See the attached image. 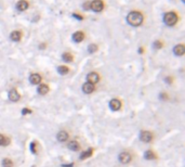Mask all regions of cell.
Masks as SVG:
<instances>
[{"label": "cell", "mask_w": 185, "mask_h": 167, "mask_svg": "<svg viewBox=\"0 0 185 167\" xmlns=\"http://www.w3.org/2000/svg\"><path fill=\"white\" fill-rule=\"evenodd\" d=\"M127 21H128V23L131 26H140L141 24L143 23V15L141 14L140 12L132 11L128 14Z\"/></svg>", "instance_id": "6da1fadb"}, {"label": "cell", "mask_w": 185, "mask_h": 167, "mask_svg": "<svg viewBox=\"0 0 185 167\" xmlns=\"http://www.w3.org/2000/svg\"><path fill=\"white\" fill-rule=\"evenodd\" d=\"M163 22L168 26H173L174 24L178 22V15L174 12H168L163 16Z\"/></svg>", "instance_id": "7a4b0ae2"}, {"label": "cell", "mask_w": 185, "mask_h": 167, "mask_svg": "<svg viewBox=\"0 0 185 167\" xmlns=\"http://www.w3.org/2000/svg\"><path fill=\"white\" fill-rule=\"evenodd\" d=\"M90 8L95 12H100L103 10V8H104V4H103V1L101 0H94L93 2H91L90 4Z\"/></svg>", "instance_id": "3957f363"}, {"label": "cell", "mask_w": 185, "mask_h": 167, "mask_svg": "<svg viewBox=\"0 0 185 167\" xmlns=\"http://www.w3.org/2000/svg\"><path fill=\"white\" fill-rule=\"evenodd\" d=\"M87 79H88V83L92 84V85H94V84H96L100 80V76H98V73H89L87 76Z\"/></svg>", "instance_id": "277c9868"}, {"label": "cell", "mask_w": 185, "mask_h": 167, "mask_svg": "<svg viewBox=\"0 0 185 167\" xmlns=\"http://www.w3.org/2000/svg\"><path fill=\"white\" fill-rule=\"evenodd\" d=\"M119 161H120L122 164L130 163V161H131V155H130V153H128V152H122V153H120V155H119Z\"/></svg>", "instance_id": "5b68a950"}, {"label": "cell", "mask_w": 185, "mask_h": 167, "mask_svg": "<svg viewBox=\"0 0 185 167\" xmlns=\"http://www.w3.org/2000/svg\"><path fill=\"white\" fill-rule=\"evenodd\" d=\"M140 138L141 140L144 141V142H151V139H153V135L149 131H142Z\"/></svg>", "instance_id": "8992f818"}, {"label": "cell", "mask_w": 185, "mask_h": 167, "mask_svg": "<svg viewBox=\"0 0 185 167\" xmlns=\"http://www.w3.org/2000/svg\"><path fill=\"white\" fill-rule=\"evenodd\" d=\"M9 99L13 101V102H16L20 100V95L19 92L15 90V89H12V90L9 91Z\"/></svg>", "instance_id": "52a82bcc"}, {"label": "cell", "mask_w": 185, "mask_h": 167, "mask_svg": "<svg viewBox=\"0 0 185 167\" xmlns=\"http://www.w3.org/2000/svg\"><path fill=\"white\" fill-rule=\"evenodd\" d=\"M110 109H112V110L118 111L119 109H120L121 103H120V101H119L118 99H113V100H110Z\"/></svg>", "instance_id": "ba28073f"}, {"label": "cell", "mask_w": 185, "mask_h": 167, "mask_svg": "<svg viewBox=\"0 0 185 167\" xmlns=\"http://www.w3.org/2000/svg\"><path fill=\"white\" fill-rule=\"evenodd\" d=\"M27 8H28V2L25 0H20L19 2L16 4V9L19 11H25Z\"/></svg>", "instance_id": "9c48e42d"}, {"label": "cell", "mask_w": 185, "mask_h": 167, "mask_svg": "<svg viewBox=\"0 0 185 167\" xmlns=\"http://www.w3.org/2000/svg\"><path fill=\"white\" fill-rule=\"evenodd\" d=\"M82 90L84 93H91V92L94 91V86L90 83H86V84H83Z\"/></svg>", "instance_id": "30bf717a"}, {"label": "cell", "mask_w": 185, "mask_h": 167, "mask_svg": "<svg viewBox=\"0 0 185 167\" xmlns=\"http://www.w3.org/2000/svg\"><path fill=\"white\" fill-rule=\"evenodd\" d=\"M29 80L31 84H34V85H38V84L41 81V76L39 75V74H31L29 77Z\"/></svg>", "instance_id": "8fae6325"}, {"label": "cell", "mask_w": 185, "mask_h": 167, "mask_svg": "<svg viewBox=\"0 0 185 167\" xmlns=\"http://www.w3.org/2000/svg\"><path fill=\"white\" fill-rule=\"evenodd\" d=\"M83 38H84V34H83L82 32H76L75 34L73 35V39H74V41L76 42L82 41Z\"/></svg>", "instance_id": "7c38bea8"}, {"label": "cell", "mask_w": 185, "mask_h": 167, "mask_svg": "<svg viewBox=\"0 0 185 167\" xmlns=\"http://www.w3.org/2000/svg\"><path fill=\"white\" fill-rule=\"evenodd\" d=\"M185 52V48L183 45H178L174 47V54L175 55H183Z\"/></svg>", "instance_id": "4fadbf2b"}, {"label": "cell", "mask_w": 185, "mask_h": 167, "mask_svg": "<svg viewBox=\"0 0 185 167\" xmlns=\"http://www.w3.org/2000/svg\"><path fill=\"white\" fill-rule=\"evenodd\" d=\"M11 39L13 41H20V39L22 37V33L19 32V30H14V32H12L11 33Z\"/></svg>", "instance_id": "5bb4252c"}, {"label": "cell", "mask_w": 185, "mask_h": 167, "mask_svg": "<svg viewBox=\"0 0 185 167\" xmlns=\"http://www.w3.org/2000/svg\"><path fill=\"white\" fill-rule=\"evenodd\" d=\"M68 139V133L66 131H60L57 133V140L61 142H65Z\"/></svg>", "instance_id": "9a60e30c"}, {"label": "cell", "mask_w": 185, "mask_h": 167, "mask_svg": "<svg viewBox=\"0 0 185 167\" xmlns=\"http://www.w3.org/2000/svg\"><path fill=\"white\" fill-rule=\"evenodd\" d=\"M68 148L73 150V151H78L79 150V143L77 142V141H72V142H69L68 143Z\"/></svg>", "instance_id": "2e32d148"}, {"label": "cell", "mask_w": 185, "mask_h": 167, "mask_svg": "<svg viewBox=\"0 0 185 167\" xmlns=\"http://www.w3.org/2000/svg\"><path fill=\"white\" fill-rule=\"evenodd\" d=\"M48 91H49V88H48V86H45V85H40L39 88H38V92L40 95H45V93H48Z\"/></svg>", "instance_id": "e0dca14e"}, {"label": "cell", "mask_w": 185, "mask_h": 167, "mask_svg": "<svg viewBox=\"0 0 185 167\" xmlns=\"http://www.w3.org/2000/svg\"><path fill=\"white\" fill-rule=\"evenodd\" d=\"M92 152H93V150H92V149H89V150H87V151H84L82 154L80 155V159H87V157H89V156L92 155Z\"/></svg>", "instance_id": "ac0fdd59"}, {"label": "cell", "mask_w": 185, "mask_h": 167, "mask_svg": "<svg viewBox=\"0 0 185 167\" xmlns=\"http://www.w3.org/2000/svg\"><path fill=\"white\" fill-rule=\"evenodd\" d=\"M145 159H156V155L154 154V152L148 150V151L145 152Z\"/></svg>", "instance_id": "d6986e66"}, {"label": "cell", "mask_w": 185, "mask_h": 167, "mask_svg": "<svg viewBox=\"0 0 185 167\" xmlns=\"http://www.w3.org/2000/svg\"><path fill=\"white\" fill-rule=\"evenodd\" d=\"M57 71H59V73H60L61 75H65V74H67L69 69H68L67 66H64V65H62V66H59Z\"/></svg>", "instance_id": "ffe728a7"}, {"label": "cell", "mask_w": 185, "mask_h": 167, "mask_svg": "<svg viewBox=\"0 0 185 167\" xmlns=\"http://www.w3.org/2000/svg\"><path fill=\"white\" fill-rule=\"evenodd\" d=\"M63 60H64L65 62H72V61L74 60V57H73L71 53L66 52L63 54Z\"/></svg>", "instance_id": "44dd1931"}, {"label": "cell", "mask_w": 185, "mask_h": 167, "mask_svg": "<svg viewBox=\"0 0 185 167\" xmlns=\"http://www.w3.org/2000/svg\"><path fill=\"white\" fill-rule=\"evenodd\" d=\"M2 166L3 167H13V163L10 159H4L2 161Z\"/></svg>", "instance_id": "7402d4cb"}, {"label": "cell", "mask_w": 185, "mask_h": 167, "mask_svg": "<svg viewBox=\"0 0 185 167\" xmlns=\"http://www.w3.org/2000/svg\"><path fill=\"white\" fill-rule=\"evenodd\" d=\"M88 50H89V52H90V53L95 52V51H98V46L94 45V44H92V45L89 46V48H88Z\"/></svg>", "instance_id": "603a6c76"}, {"label": "cell", "mask_w": 185, "mask_h": 167, "mask_svg": "<svg viewBox=\"0 0 185 167\" xmlns=\"http://www.w3.org/2000/svg\"><path fill=\"white\" fill-rule=\"evenodd\" d=\"M9 140H8L7 138H4L2 135H0V145H7Z\"/></svg>", "instance_id": "cb8c5ba5"}, {"label": "cell", "mask_w": 185, "mask_h": 167, "mask_svg": "<svg viewBox=\"0 0 185 167\" xmlns=\"http://www.w3.org/2000/svg\"><path fill=\"white\" fill-rule=\"evenodd\" d=\"M163 47V42L159 41V40H156L155 42H154V48L155 49H160Z\"/></svg>", "instance_id": "d4e9b609"}, {"label": "cell", "mask_w": 185, "mask_h": 167, "mask_svg": "<svg viewBox=\"0 0 185 167\" xmlns=\"http://www.w3.org/2000/svg\"><path fill=\"white\" fill-rule=\"evenodd\" d=\"M30 150H31V152L33 153H36V142H31L30 143Z\"/></svg>", "instance_id": "484cf974"}, {"label": "cell", "mask_w": 185, "mask_h": 167, "mask_svg": "<svg viewBox=\"0 0 185 167\" xmlns=\"http://www.w3.org/2000/svg\"><path fill=\"white\" fill-rule=\"evenodd\" d=\"M30 113H31V111H30L29 109H27V107H25V109L22 111L23 115H26V114H30Z\"/></svg>", "instance_id": "4316f807"}, {"label": "cell", "mask_w": 185, "mask_h": 167, "mask_svg": "<svg viewBox=\"0 0 185 167\" xmlns=\"http://www.w3.org/2000/svg\"><path fill=\"white\" fill-rule=\"evenodd\" d=\"M73 16H74V18H76V19H78V20H82L83 19L82 16H80V15L76 14V13H74V14H73Z\"/></svg>", "instance_id": "83f0119b"}, {"label": "cell", "mask_w": 185, "mask_h": 167, "mask_svg": "<svg viewBox=\"0 0 185 167\" xmlns=\"http://www.w3.org/2000/svg\"><path fill=\"white\" fill-rule=\"evenodd\" d=\"M90 4H91V2H86V4H84V9H86V10L90 9Z\"/></svg>", "instance_id": "f1b7e54d"}, {"label": "cell", "mask_w": 185, "mask_h": 167, "mask_svg": "<svg viewBox=\"0 0 185 167\" xmlns=\"http://www.w3.org/2000/svg\"><path fill=\"white\" fill-rule=\"evenodd\" d=\"M166 81H168V84H171V81H172V78H171V77H167Z\"/></svg>", "instance_id": "f546056e"}, {"label": "cell", "mask_w": 185, "mask_h": 167, "mask_svg": "<svg viewBox=\"0 0 185 167\" xmlns=\"http://www.w3.org/2000/svg\"><path fill=\"white\" fill-rule=\"evenodd\" d=\"M160 98H161V99H167V95H166V93H161V95H160Z\"/></svg>", "instance_id": "4dcf8cb0"}]
</instances>
